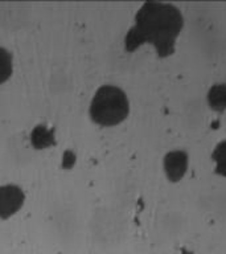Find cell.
Instances as JSON below:
<instances>
[{
	"label": "cell",
	"mask_w": 226,
	"mask_h": 254,
	"mask_svg": "<svg viewBox=\"0 0 226 254\" xmlns=\"http://www.w3.org/2000/svg\"><path fill=\"white\" fill-rule=\"evenodd\" d=\"M208 102L216 111H224L226 109V85L218 83L210 87L208 93Z\"/></svg>",
	"instance_id": "8992f818"
},
{
	"label": "cell",
	"mask_w": 226,
	"mask_h": 254,
	"mask_svg": "<svg viewBox=\"0 0 226 254\" xmlns=\"http://www.w3.org/2000/svg\"><path fill=\"white\" fill-rule=\"evenodd\" d=\"M128 113L130 102L127 94L115 85L99 86L89 103V117L98 126H116L128 117Z\"/></svg>",
	"instance_id": "7a4b0ae2"
},
{
	"label": "cell",
	"mask_w": 226,
	"mask_h": 254,
	"mask_svg": "<svg viewBox=\"0 0 226 254\" xmlns=\"http://www.w3.org/2000/svg\"><path fill=\"white\" fill-rule=\"evenodd\" d=\"M188 166V155L184 151H172L164 158V171L170 182H178Z\"/></svg>",
	"instance_id": "277c9868"
},
{
	"label": "cell",
	"mask_w": 226,
	"mask_h": 254,
	"mask_svg": "<svg viewBox=\"0 0 226 254\" xmlns=\"http://www.w3.org/2000/svg\"><path fill=\"white\" fill-rule=\"evenodd\" d=\"M135 27L127 37V48L132 51L142 44H152L160 57L170 56L180 35L184 20L172 4L150 1L140 8Z\"/></svg>",
	"instance_id": "6da1fadb"
},
{
	"label": "cell",
	"mask_w": 226,
	"mask_h": 254,
	"mask_svg": "<svg viewBox=\"0 0 226 254\" xmlns=\"http://www.w3.org/2000/svg\"><path fill=\"white\" fill-rule=\"evenodd\" d=\"M27 196L20 186L15 183L0 184V220H8L21 210Z\"/></svg>",
	"instance_id": "3957f363"
},
{
	"label": "cell",
	"mask_w": 226,
	"mask_h": 254,
	"mask_svg": "<svg viewBox=\"0 0 226 254\" xmlns=\"http://www.w3.org/2000/svg\"><path fill=\"white\" fill-rule=\"evenodd\" d=\"M214 163H216V172L218 175L226 176V140L218 143L214 148L212 155Z\"/></svg>",
	"instance_id": "52a82bcc"
},
{
	"label": "cell",
	"mask_w": 226,
	"mask_h": 254,
	"mask_svg": "<svg viewBox=\"0 0 226 254\" xmlns=\"http://www.w3.org/2000/svg\"><path fill=\"white\" fill-rule=\"evenodd\" d=\"M15 70V60L12 52L0 45V85L11 78Z\"/></svg>",
	"instance_id": "5b68a950"
}]
</instances>
